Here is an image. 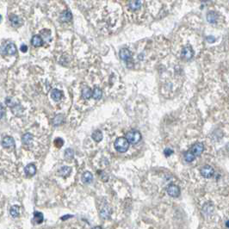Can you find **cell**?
Returning a JSON list of instances; mask_svg holds the SVG:
<instances>
[{
  "mask_svg": "<svg viewBox=\"0 0 229 229\" xmlns=\"http://www.w3.org/2000/svg\"><path fill=\"white\" fill-rule=\"evenodd\" d=\"M115 147L119 153H126L128 150V147H129V142L126 138L120 137L116 140Z\"/></svg>",
  "mask_w": 229,
  "mask_h": 229,
  "instance_id": "obj_1",
  "label": "cell"
},
{
  "mask_svg": "<svg viewBox=\"0 0 229 229\" xmlns=\"http://www.w3.org/2000/svg\"><path fill=\"white\" fill-rule=\"evenodd\" d=\"M125 138L128 140L129 144L135 145L140 141V140H141V134H140V133L139 131L132 130V131H129V132H128V133H126Z\"/></svg>",
  "mask_w": 229,
  "mask_h": 229,
  "instance_id": "obj_2",
  "label": "cell"
},
{
  "mask_svg": "<svg viewBox=\"0 0 229 229\" xmlns=\"http://www.w3.org/2000/svg\"><path fill=\"white\" fill-rule=\"evenodd\" d=\"M200 172H201V175L205 178H210L214 174V170L213 167H211L210 165H204L201 169Z\"/></svg>",
  "mask_w": 229,
  "mask_h": 229,
  "instance_id": "obj_3",
  "label": "cell"
},
{
  "mask_svg": "<svg viewBox=\"0 0 229 229\" xmlns=\"http://www.w3.org/2000/svg\"><path fill=\"white\" fill-rule=\"evenodd\" d=\"M181 56L182 58L185 60H190L193 58L194 56V51L190 47H185L183 48L181 52Z\"/></svg>",
  "mask_w": 229,
  "mask_h": 229,
  "instance_id": "obj_4",
  "label": "cell"
},
{
  "mask_svg": "<svg viewBox=\"0 0 229 229\" xmlns=\"http://www.w3.org/2000/svg\"><path fill=\"white\" fill-rule=\"evenodd\" d=\"M119 55H120L121 59L124 60L125 62L128 63L129 61H131V59H132V53H131V52L128 50V48H122V49L120 50Z\"/></svg>",
  "mask_w": 229,
  "mask_h": 229,
  "instance_id": "obj_5",
  "label": "cell"
},
{
  "mask_svg": "<svg viewBox=\"0 0 229 229\" xmlns=\"http://www.w3.org/2000/svg\"><path fill=\"white\" fill-rule=\"evenodd\" d=\"M167 194L171 197H177L180 195V190L178 186H177L175 184H170L167 187Z\"/></svg>",
  "mask_w": 229,
  "mask_h": 229,
  "instance_id": "obj_6",
  "label": "cell"
},
{
  "mask_svg": "<svg viewBox=\"0 0 229 229\" xmlns=\"http://www.w3.org/2000/svg\"><path fill=\"white\" fill-rule=\"evenodd\" d=\"M99 214H100V216L103 219H108L111 214V209H110L109 206L108 204H105L100 208Z\"/></svg>",
  "mask_w": 229,
  "mask_h": 229,
  "instance_id": "obj_7",
  "label": "cell"
},
{
  "mask_svg": "<svg viewBox=\"0 0 229 229\" xmlns=\"http://www.w3.org/2000/svg\"><path fill=\"white\" fill-rule=\"evenodd\" d=\"M192 153L195 154V156H200V155L203 153V152L204 151V146H203V143H200V142H197L196 144L192 146V148L190 149Z\"/></svg>",
  "mask_w": 229,
  "mask_h": 229,
  "instance_id": "obj_8",
  "label": "cell"
},
{
  "mask_svg": "<svg viewBox=\"0 0 229 229\" xmlns=\"http://www.w3.org/2000/svg\"><path fill=\"white\" fill-rule=\"evenodd\" d=\"M2 146L5 148L13 147L15 146V140L11 136H5V137H4L3 140H2Z\"/></svg>",
  "mask_w": 229,
  "mask_h": 229,
  "instance_id": "obj_9",
  "label": "cell"
},
{
  "mask_svg": "<svg viewBox=\"0 0 229 229\" xmlns=\"http://www.w3.org/2000/svg\"><path fill=\"white\" fill-rule=\"evenodd\" d=\"M22 144L25 146H30L33 141V135L29 133L23 134L22 137Z\"/></svg>",
  "mask_w": 229,
  "mask_h": 229,
  "instance_id": "obj_10",
  "label": "cell"
},
{
  "mask_svg": "<svg viewBox=\"0 0 229 229\" xmlns=\"http://www.w3.org/2000/svg\"><path fill=\"white\" fill-rule=\"evenodd\" d=\"M218 20V14L214 11H209L207 14V21L209 23H214Z\"/></svg>",
  "mask_w": 229,
  "mask_h": 229,
  "instance_id": "obj_11",
  "label": "cell"
},
{
  "mask_svg": "<svg viewBox=\"0 0 229 229\" xmlns=\"http://www.w3.org/2000/svg\"><path fill=\"white\" fill-rule=\"evenodd\" d=\"M24 171H25V173L28 174V175L33 176V175H35V174L36 173V167H35V165H34V164H29V165L25 167Z\"/></svg>",
  "mask_w": 229,
  "mask_h": 229,
  "instance_id": "obj_12",
  "label": "cell"
},
{
  "mask_svg": "<svg viewBox=\"0 0 229 229\" xmlns=\"http://www.w3.org/2000/svg\"><path fill=\"white\" fill-rule=\"evenodd\" d=\"M214 206L211 203H206L203 208V214L204 215H210L213 213Z\"/></svg>",
  "mask_w": 229,
  "mask_h": 229,
  "instance_id": "obj_13",
  "label": "cell"
},
{
  "mask_svg": "<svg viewBox=\"0 0 229 229\" xmlns=\"http://www.w3.org/2000/svg\"><path fill=\"white\" fill-rule=\"evenodd\" d=\"M72 19V13L69 11H63L61 13V15H60V20L62 22H66L71 21Z\"/></svg>",
  "mask_w": 229,
  "mask_h": 229,
  "instance_id": "obj_14",
  "label": "cell"
},
{
  "mask_svg": "<svg viewBox=\"0 0 229 229\" xmlns=\"http://www.w3.org/2000/svg\"><path fill=\"white\" fill-rule=\"evenodd\" d=\"M72 172V168L69 166H63L59 170V175L62 177H68Z\"/></svg>",
  "mask_w": 229,
  "mask_h": 229,
  "instance_id": "obj_15",
  "label": "cell"
},
{
  "mask_svg": "<svg viewBox=\"0 0 229 229\" xmlns=\"http://www.w3.org/2000/svg\"><path fill=\"white\" fill-rule=\"evenodd\" d=\"M129 7L132 11H137L141 7V2L140 0H130Z\"/></svg>",
  "mask_w": 229,
  "mask_h": 229,
  "instance_id": "obj_16",
  "label": "cell"
},
{
  "mask_svg": "<svg viewBox=\"0 0 229 229\" xmlns=\"http://www.w3.org/2000/svg\"><path fill=\"white\" fill-rule=\"evenodd\" d=\"M51 97L53 98V100L58 102L61 99V97H62V93H61V91H59L58 89H53V91H52V92H51Z\"/></svg>",
  "mask_w": 229,
  "mask_h": 229,
  "instance_id": "obj_17",
  "label": "cell"
},
{
  "mask_svg": "<svg viewBox=\"0 0 229 229\" xmlns=\"http://www.w3.org/2000/svg\"><path fill=\"white\" fill-rule=\"evenodd\" d=\"M16 53V45L13 43H9L5 48V53L10 54V55H13Z\"/></svg>",
  "mask_w": 229,
  "mask_h": 229,
  "instance_id": "obj_18",
  "label": "cell"
},
{
  "mask_svg": "<svg viewBox=\"0 0 229 229\" xmlns=\"http://www.w3.org/2000/svg\"><path fill=\"white\" fill-rule=\"evenodd\" d=\"M31 43L34 47H41V46H42L43 41L42 37H40L39 35H35V36H33Z\"/></svg>",
  "mask_w": 229,
  "mask_h": 229,
  "instance_id": "obj_19",
  "label": "cell"
},
{
  "mask_svg": "<svg viewBox=\"0 0 229 229\" xmlns=\"http://www.w3.org/2000/svg\"><path fill=\"white\" fill-rule=\"evenodd\" d=\"M92 180H93V175L91 174V172L85 171V173L82 175V181L84 182V183H85V184L91 183Z\"/></svg>",
  "mask_w": 229,
  "mask_h": 229,
  "instance_id": "obj_20",
  "label": "cell"
},
{
  "mask_svg": "<svg viewBox=\"0 0 229 229\" xmlns=\"http://www.w3.org/2000/svg\"><path fill=\"white\" fill-rule=\"evenodd\" d=\"M92 94H93V91H91L90 88H88V87H85L83 89V91H82V96H83V98H85V99H89V98H91V96H92Z\"/></svg>",
  "mask_w": 229,
  "mask_h": 229,
  "instance_id": "obj_21",
  "label": "cell"
},
{
  "mask_svg": "<svg viewBox=\"0 0 229 229\" xmlns=\"http://www.w3.org/2000/svg\"><path fill=\"white\" fill-rule=\"evenodd\" d=\"M43 220H44V217H43L42 213L37 212V211H35V212L34 213V221H35V223L41 224L43 221Z\"/></svg>",
  "mask_w": 229,
  "mask_h": 229,
  "instance_id": "obj_22",
  "label": "cell"
},
{
  "mask_svg": "<svg viewBox=\"0 0 229 229\" xmlns=\"http://www.w3.org/2000/svg\"><path fill=\"white\" fill-rule=\"evenodd\" d=\"M19 213H20V209H19V207L17 205L12 206L11 209H10V214H11V215L13 218L18 217L19 216Z\"/></svg>",
  "mask_w": 229,
  "mask_h": 229,
  "instance_id": "obj_23",
  "label": "cell"
},
{
  "mask_svg": "<svg viewBox=\"0 0 229 229\" xmlns=\"http://www.w3.org/2000/svg\"><path fill=\"white\" fill-rule=\"evenodd\" d=\"M92 139L96 141V142H100L103 140V133L100 130H96L92 133Z\"/></svg>",
  "mask_w": 229,
  "mask_h": 229,
  "instance_id": "obj_24",
  "label": "cell"
},
{
  "mask_svg": "<svg viewBox=\"0 0 229 229\" xmlns=\"http://www.w3.org/2000/svg\"><path fill=\"white\" fill-rule=\"evenodd\" d=\"M102 96H103V92H102L101 89L96 87L93 90V94H92V97L95 99V100H99L101 99Z\"/></svg>",
  "mask_w": 229,
  "mask_h": 229,
  "instance_id": "obj_25",
  "label": "cell"
},
{
  "mask_svg": "<svg viewBox=\"0 0 229 229\" xmlns=\"http://www.w3.org/2000/svg\"><path fill=\"white\" fill-rule=\"evenodd\" d=\"M10 21H11V24L15 27L19 26V25H20V23H21V20H20V18L16 16H11V17H10Z\"/></svg>",
  "mask_w": 229,
  "mask_h": 229,
  "instance_id": "obj_26",
  "label": "cell"
},
{
  "mask_svg": "<svg viewBox=\"0 0 229 229\" xmlns=\"http://www.w3.org/2000/svg\"><path fill=\"white\" fill-rule=\"evenodd\" d=\"M195 158H196V156L195 154L192 153L191 151H189V152H187L184 153V160H186L187 162H192L193 160H195Z\"/></svg>",
  "mask_w": 229,
  "mask_h": 229,
  "instance_id": "obj_27",
  "label": "cell"
},
{
  "mask_svg": "<svg viewBox=\"0 0 229 229\" xmlns=\"http://www.w3.org/2000/svg\"><path fill=\"white\" fill-rule=\"evenodd\" d=\"M74 157V151L72 148H67L65 151V158L66 160H72Z\"/></svg>",
  "mask_w": 229,
  "mask_h": 229,
  "instance_id": "obj_28",
  "label": "cell"
},
{
  "mask_svg": "<svg viewBox=\"0 0 229 229\" xmlns=\"http://www.w3.org/2000/svg\"><path fill=\"white\" fill-rule=\"evenodd\" d=\"M64 122V116L62 115H58L56 116L53 119V125L55 126H59L61 123Z\"/></svg>",
  "mask_w": 229,
  "mask_h": 229,
  "instance_id": "obj_29",
  "label": "cell"
},
{
  "mask_svg": "<svg viewBox=\"0 0 229 229\" xmlns=\"http://www.w3.org/2000/svg\"><path fill=\"white\" fill-rule=\"evenodd\" d=\"M53 143H54V145H55V146H56L57 147H60V146H61L63 145V143H64V142H63L62 139L57 138L56 140H54V142H53Z\"/></svg>",
  "mask_w": 229,
  "mask_h": 229,
  "instance_id": "obj_30",
  "label": "cell"
},
{
  "mask_svg": "<svg viewBox=\"0 0 229 229\" xmlns=\"http://www.w3.org/2000/svg\"><path fill=\"white\" fill-rule=\"evenodd\" d=\"M5 103H7V105H8V106H10V107L16 106V105H15V103H13L12 98H11V97H7V98L5 99Z\"/></svg>",
  "mask_w": 229,
  "mask_h": 229,
  "instance_id": "obj_31",
  "label": "cell"
},
{
  "mask_svg": "<svg viewBox=\"0 0 229 229\" xmlns=\"http://www.w3.org/2000/svg\"><path fill=\"white\" fill-rule=\"evenodd\" d=\"M164 153H165V155L166 157H169L170 155H171L173 153V151L170 149V148H166V149H165V151H164Z\"/></svg>",
  "mask_w": 229,
  "mask_h": 229,
  "instance_id": "obj_32",
  "label": "cell"
},
{
  "mask_svg": "<svg viewBox=\"0 0 229 229\" xmlns=\"http://www.w3.org/2000/svg\"><path fill=\"white\" fill-rule=\"evenodd\" d=\"M21 51L22 53H26L27 51H28V47H27L26 45H22V46Z\"/></svg>",
  "mask_w": 229,
  "mask_h": 229,
  "instance_id": "obj_33",
  "label": "cell"
},
{
  "mask_svg": "<svg viewBox=\"0 0 229 229\" xmlns=\"http://www.w3.org/2000/svg\"><path fill=\"white\" fill-rule=\"evenodd\" d=\"M207 41H208V42H214L215 41V38L213 37V36H208L207 37Z\"/></svg>",
  "mask_w": 229,
  "mask_h": 229,
  "instance_id": "obj_34",
  "label": "cell"
},
{
  "mask_svg": "<svg viewBox=\"0 0 229 229\" xmlns=\"http://www.w3.org/2000/svg\"><path fill=\"white\" fill-rule=\"evenodd\" d=\"M4 114H5V109L3 105H1V118L4 117Z\"/></svg>",
  "mask_w": 229,
  "mask_h": 229,
  "instance_id": "obj_35",
  "label": "cell"
},
{
  "mask_svg": "<svg viewBox=\"0 0 229 229\" xmlns=\"http://www.w3.org/2000/svg\"><path fill=\"white\" fill-rule=\"evenodd\" d=\"M92 229H102L101 227H93Z\"/></svg>",
  "mask_w": 229,
  "mask_h": 229,
  "instance_id": "obj_36",
  "label": "cell"
},
{
  "mask_svg": "<svg viewBox=\"0 0 229 229\" xmlns=\"http://www.w3.org/2000/svg\"><path fill=\"white\" fill-rule=\"evenodd\" d=\"M201 1H203V2H208V1H210V0H201Z\"/></svg>",
  "mask_w": 229,
  "mask_h": 229,
  "instance_id": "obj_37",
  "label": "cell"
}]
</instances>
